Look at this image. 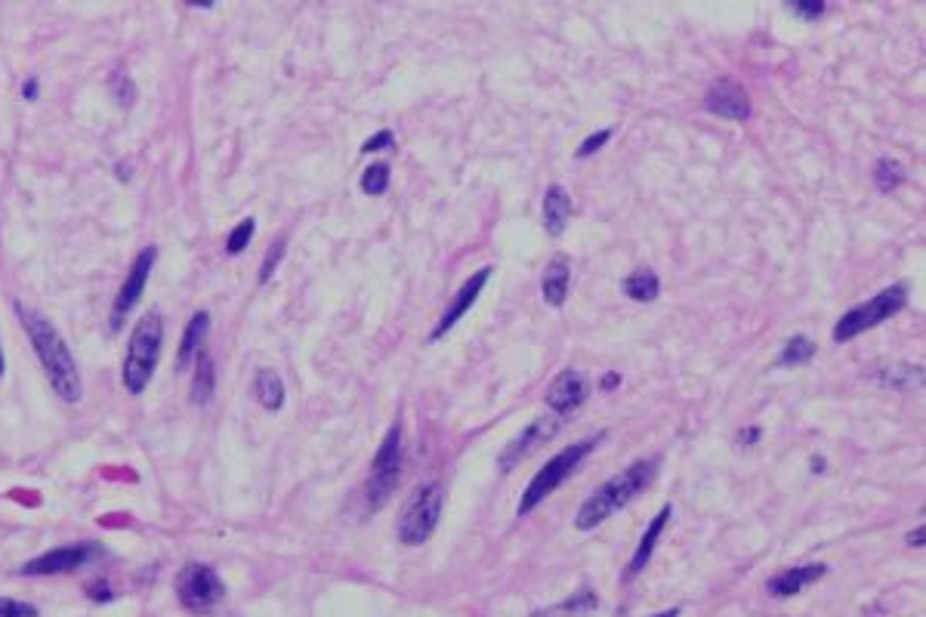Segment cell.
<instances>
[{"mask_svg":"<svg viewBox=\"0 0 926 617\" xmlns=\"http://www.w3.org/2000/svg\"><path fill=\"white\" fill-rule=\"evenodd\" d=\"M4 371H7V361H4V349H0V377H4Z\"/></svg>","mask_w":926,"mask_h":617,"instance_id":"60d3db41","label":"cell"},{"mask_svg":"<svg viewBox=\"0 0 926 617\" xmlns=\"http://www.w3.org/2000/svg\"><path fill=\"white\" fill-rule=\"evenodd\" d=\"M207 331H210V315L201 309L189 318L186 324V334L180 340V352H176V371H189L195 365V358L204 352V340H207Z\"/></svg>","mask_w":926,"mask_h":617,"instance_id":"2e32d148","label":"cell"},{"mask_svg":"<svg viewBox=\"0 0 926 617\" xmlns=\"http://www.w3.org/2000/svg\"><path fill=\"white\" fill-rule=\"evenodd\" d=\"M38 93H41V84H38V78H28V81L22 84V99L34 102V99H38Z\"/></svg>","mask_w":926,"mask_h":617,"instance_id":"8d00e7d4","label":"cell"},{"mask_svg":"<svg viewBox=\"0 0 926 617\" xmlns=\"http://www.w3.org/2000/svg\"><path fill=\"white\" fill-rule=\"evenodd\" d=\"M284 244H288V241L278 238V241L272 244V250H269L266 257H263V266H260V284H269V278L275 275V269H278V263H281V257H284V250H288Z\"/></svg>","mask_w":926,"mask_h":617,"instance_id":"f546056e","label":"cell"},{"mask_svg":"<svg viewBox=\"0 0 926 617\" xmlns=\"http://www.w3.org/2000/svg\"><path fill=\"white\" fill-rule=\"evenodd\" d=\"M102 556V547L99 543H90V540H81V543H68V547H59V550H50L38 559L25 562L19 571L28 574V577H50V574H68V571H78L90 562H96Z\"/></svg>","mask_w":926,"mask_h":617,"instance_id":"9c48e42d","label":"cell"},{"mask_svg":"<svg viewBox=\"0 0 926 617\" xmlns=\"http://www.w3.org/2000/svg\"><path fill=\"white\" fill-rule=\"evenodd\" d=\"M213 392H217V365H213L210 352L204 349L195 358V377H192V402L195 405H207Z\"/></svg>","mask_w":926,"mask_h":617,"instance_id":"7402d4cb","label":"cell"},{"mask_svg":"<svg viewBox=\"0 0 926 617\" xmlns=\"http://www.w3.org/2000/svg\"><path fill=\"white\" fill-rule=\"evenodd\" d=\"M402 463H405V448H402V426H389L386 439L380 442L374 463H371V476L365 485V506L374 513L380 506L393 497L399 479H402Z\"/></svg>","mask_w":926,"mask_h":617,"instance_id":"8992f818","label":"cell"},{"mask_svg":"<svg viewBox=\"0 0 926 617\" xmlns=\"http://www.w3.org/2000/svg\"><path fill=\"white\" fill-rule=\"evenodd\" d=\"M905 303H908V287H905V284H893V287L880 290V294H877L874 300H868V303H862V306H856V309H849V312L834 324V340H837V343L856 340L859 334L877 328V324H883V321L893 318L896 312H902Z\"/></svg>","mask_w":926,"mask_h":617,"instance_id":"52a82bcc","label":"cell"},{"mask_svg":"<svg viewBox=\"0 0 926 617\" xmlns=\"http://www.w3.org/2000/svg\"><path fill=\"white\" fill-rule=\"evenodd\" d=\"M109 90H112L115 105H121V108H130L136 102V84L127 71H115L112 81H109Z\"/></svg>","mask_w":926,"mask_h":617,"instance_id":"4316f807","label":"cell"},{"mask_svg":"<svg viewBox=\"0 0 926 617\" xmlns=\"http://www.w3.org/2000/svg\"><path fill=\"white\" fill-rule=\"evenodd\" d=\"M383 149H396V139H393V133H389V130L374 133V136H371V139H365V145H362V152H365V155H371V152H383Z\"/></svg>","mask_w":926,"mask_h":617,"instance_id":"d6a6232c","label":"cell"},{"mask_svg":"<svg viewBox=\"0 0 926 617\" xmlns=\"http://www.w3.org/2000/svg\"><path fill=\"white\" fill-rule=\"evenodd\" d=\"M868 377L896 392H917L923 386V368L917 365H883V368H874Z\"/></svg>","mask_w":926,"mask_h":617,"instance_id":"ffe728a7","label":"cell"},{"mask_svg":"<svg viewBox=\"0 0 926 617\" xmlns=\"http://www.w3.org/2000/svg\"><path fill=\"white\" fill-rule=\"evenodd\" d=\"M812 358H815V343L800 334V337H791L785 346H781L775 365L778 368H800V365H809Z\"/></svg>","mask_w":926,"mask_h":617,"instance_id":"484cf974","label":"cell"},{"mask_svg":"<svg viewBox=\"0 0 926 617\" xmlns=\"http://www.w3.org/2000/svg\"><path fill=\"white\" fill-rule=\"evenodd\" d=\"M0 617H38V608H34L31 602L0 596Z\"/></svg>","mask_w":926,"mask_h":617,"instance_id":"4dcf8cb0","label":"cell"},{"mask_svg":"<svg viewBox=\"0 0 926 617\" xmlns=\"http://www.w3.org/2000/svg\"><path fill=\"white\" fill-rule=\"evenodd\" d=\"M618 383H621L618 374H605V377H602V389H612V386H618Z\"/></svg>","mask_w":926,"mask_h":617,"instance_id":"f35d334b","label":"cell"},{"mask_svg":"<svg viewBox=\"0 0 926 617\" xmlns=\"http://www.w3.org/2000/svg\"><path fill=\"white\" fill-rule=\"evenodd\" d=\"M87 596H90L93 602H112V599H115L105 580H96V584H90V587H87Z\"/></svg>","mask_w":926,"mask_h":617,"instance_id":"836d02e7","label":"cell"},{"mask_svg":"<svg viewBox=\"0 0 926 617\" xmlns=\"http://www.w3.org/2000/svg\"><path fill=\"white\" fill-rule=\"evenodd\" d=\"M612 139V130H599V133H593V136H587L584 142H581V149H578V158L584 161V158H590V155H596L605 142Z\"/></svg>","mask_w":926,"mask_h":617,"instance_id":"1f68e13d","label":"cell"},{"mask_svg":"<svg viewBox=\"0 0 926 617\" xmlns=\"http://www.w3.org/2000/svg\"><path fill=\"white\" fill-rule=\"evenodd\" d=\"M908 543H911V547H923V525L908 534Z\"/></svg>","mask_w":926,"mask_h":617,"instance_id":"74e56055","label":"cell"},{"mask_svg":"<svg viewBox=\"0 0 926 617\" xmlns=\"http://www.w3.org/2000/svg\"><path fill=\"white\" fill-rule=\"evenodd\" d=\"M389 189V167L386 164H371L362 173V192L365 195H383Z\"/></svg>","mask_w":926,"mask_h":617,"instance_id":"83f0119b","label":"cell"},{"mask_svg":"<svg viewBox=\"0 0 926 617\" xmlns=\"http://www.w3.org/2000/svg\"><path fill=\"white\" fill-rule=\"evenodd\" d=\"M254 232H257V223H254V220H241V223L229 232V238H226V250L232 253V257H238V253H241L247 244H251Z\"/></svg>","mask_w":926,"mask_h":617,"instance_id":"f1b7e54d","label":"cell"},{"mask_svg":"<svg viewBox=\"0 0 926 617\" xmlns=\"http://www.w3.org/2000/svg\"><path fill=\"white\" fill-rule=\"evenodd\" d=\"M871 176H874V186H877L880 192H896V189L905 183V179H908L905 167H902L896 158H889V155L877 158V164H874Z\"/></svg>","mask_w":926,"mask_h":617,"instance_id":"d4e9b609","label":"cell"},{"mask_svg":"<svg viewBox=\"0 0 926 617\" xmlns=\"http://www.w3.org/2000/svg\"><path fill=\"white\" fill-rule=\"evenodd\" d=\"M164 346V318L158 312H149L136 321V328L127 343V355L121 365V383L130 395H142L149 389Z\"/></svg>","mask_w":926,"mask_h":617,"instance_id":"3957f363","label":"cell"},{"mask_svg":"<svg viewBox=\"0 0 926 617\" xmlns=\"http://www.w3.org/2000/svg\"><path fill=\"white\" fill-rule=\"evenodd\" d=\"M488 278H491V266H482L479 272H473L467 281H463V287L454 294V300H451V306L442 312V318H439V324L433 328V334H430V340H442L454 324L467 315L473 306H476V300H479V294H482V287L488 284Z\"/></svg>","mask_w":926,"mask_h":617,"instance_id":"4fadbf2b","label":"cell"},{"mask_svg":"<svg viewBox=\"0 0 926 617\" xmlns=\"http://www.w3.org/2000/svg\"><path fill=\"white\" fill-rule=\"evenodd\" d=\"M568 284H572V263H568L565 253H556V257L547 263L544 278H541V294L550 306H562L568 297Z\"/></svg>","mask_w":926,"mask_h":617,"instance_id":"ac0fdd59","label":"cell"},{"mask_svg":"<svg viewBox=\"0 0 926 617\" xmlns=\"http://www.w3.org/2000/svg\"><path fill=\"white\" fill-rule=\"evenodd\" d=\"M254 395H257V402L266 411H281V405H284V383H281V377L272 368H260L257 377H254Z\"/></svg>","mask_w":926,"mask_h":617,"instance_id":"603a6c76","label":"cell"},{"mask_svg":"<svg viewBox=\"0 0 926 617\" xmlns=\"http://www.w3.org/2000/svg\"><path fill=\"white\" fill-rule=\"evenodd\" d=\"M559 426H562V420L556 417V414H544V417H534L516 439L504 448V454L497 457V466L504 469V473H510V469L516 466V463H522L528 454H534L541 445H547L553 435L559 432Z\"/></svg>","mask_w":926,"mask_h":617,"instance_id":"8fae6325","label":"cell"},{"mask_svg":"<svg viewBox=\"0 0 926 617\" xmlns=\"http://www.w3.org/2000/svg\"><path fill=\"white\" fill-rule=\"evenodd\" d=\"M825 571H828V565H822V562L785 568V571H778V574L769 580L766 590H769L772 599H791V596H800L809 584H815V580H822Z\"/></svg>","mask_w":926,"mask_h":617,"instance_id":"9a60e30c","label":"cell"},{"mask_svg":"<svg viewBox=\"0 0 926 617\" xmlns=\"http://www.w3.org/2000/svg\"><path fill=\"white\" fill-rule=\"evenodd\" d=\"M670 513H673L670 503L658 510V516H655L652 525L646 528L643 540H639V547H636V553H633V559H630V565H627L624 580H633L639 571H643V568L649 565V559H652V553H655V547H658V540H661V534H664V528H667V522H670Z\"/></svg>","mask_w":926,"mask_h":617,"instance_id":"e0dca14e","label":"cell"},{"mask_svg":"<svg viewBox=\"0 0 926 617\" xmlns=\"http://www.w3.org/2000/svg\"><path fill=\"white\" fill-rule=\"evenodd\" d=\"M624 294L636 303H652L661 294V281L652 269H636L624 278Z\"/></svg>","mask_w":926,"mask_h":617,"instance_id":"cb8c5ba5","label":"cell"},{"mask_svg":"<svg viewBox=\"0 0 926 617\" xmlns=\"http://www.w3.org/2000/svg\"><path fill=\"white\" fill-rule=\"evenodd\" d=\"M155 260H158V247H142L139 257L133 260V266H130V272H127L121 290H118V297H115V303H112V324H109L112 334L121 331L124 318L136 309V303H139V297H142V290H146V284H149V275H152V269H155Z\"/></svg>","mask_w":926,"mask_h":617,"instance_id":"30bf717a","label":"cell"},{"mask_svg":"<svg viewBox=\"0 0 926 617\" xmlns=\"http://www.w3.org/2000/svg\"><path fill=\"white\" fill-rule=\"evenodd\" d=\"M568 216H572V195L562 186H550L544 195V229L559 238L568 229Z\"/></svg>","mask_w":926,"mask_h":617,"instance_id":"44dd1931","label":"cell"},{"mask_svg":"<svg viewBox=\"0 0 926 617\" xmlns=\"http://www.w3.org/2000/svg\"><path fill=\"white\" fill-rule=\"evenodd\" d=\"M599 608V596L593 587H578L568 599L531 611V617H590Z\"/></svg>","mask_w":926,"mask_h":617,"instance_id":"d6986e66","label":"cell"},{"mask_svg":"<svg viewBox=\"0 0 926 617\" xmlns=\"http://www.w3.org/2000/svg\"><path fill=\"white\" fill-rule=\"evenodd\" d=\"M652 617H680V608H670V611H661V614H652Z\"/></svg>","mask_w":926,"mask_h":617,"instance_id":"ab89813d","label":"cell"},{"mask_svg":"<svg viewBox=\"0 0 926 617\" xmlns=\"http://www.w3.org/2000/svg\"><path fill=\"white\" fill-rule=\"evenodd\" d=\"M176 596L180 605L192 614H210L226 596L223 577L213 571L210 565L189 562L180 574H176Z\"/></svg>","mask_w":926,"mask_h":617,"instance_id":"ba28073f","label":"cell"},{"mask_svg":"<svg viewBox=\"0 0 926 617\" xmlns=\"http://www.w3.org/2000/svg\"><path fill=\"white\" fill-rule=\"evenodd\" d=\"M13 309H16L19 321H22V328H25L31 346H34V355H38L53 392L62 398L65 405L81 402L84 386H81L78 361H75V355H71L68 343L62 340V334L56 331V324L50 318H44L41 312L22 306V303H16Z\"/></svg>","mask_w":926,"mask_h":617,"instance_id":"6da1fadb","label":"cell"},{"mask_svg":"<svg viewBox=\"0 0 926 617\" xmlns=\"http://www.w3.org/2000/svg\"><path fill=\"white\" fill-rule=\"evenodd\" d=\"M788 10L797 13V16H803V19H818V16L825 13V4H791Z\"/></svg>","mask_w":926,"mask_h":617,"instance_id":"e575fe53","label":"cell"},{"mask_svg":"<svg viewBox=\"0 0 926 617\" xmlns=\"http://www.w3.org/2000/svg\"><path fill=\"white\" fill-rule=\"evenodd\" d=\"M442 503H445V491L439 482H426L417 491H411L396 522V537L402 547H420V543L433 537L442 519Z\"/></svg>","mask_w":926,"mask_h":617,"instance_id":"5b68a950","label":"cell"},{"mask_svg":"<svg viewBox=\"0 0 926 617\" xmlns=\"http://www.w3.org/2000/svg\"><path fill=\"white\" fill-rule=\"evenodd\" d=\"M587 395H590V386L578 371H562L547 389V405L553 414H572L587 402Z\"/></svg>","mask_w":926,"mask_h":617,"instance_id":"5bb4252c","label":"cell"},{"mask_svg":"<svg viewBox=\"0 0 926 617\" xmlns=\"http://www.w3.org/2000/svg\"><path fill=\"white\" fill-rule=\"evenodd\" d=\"M658 463H661L658 457L636 460V463H630L627 469H621L618 476H612L605 485H599V488L578 506L575 528H578V531H593V528H599L605 519H612L618 510H624V506H627L630 500H636L639 494H643V491L655 482Z\"/></svg>","mask_w":926,"mask_h":617,"instance_id":"7a4b0ae2","label":"cell"},{"mask_svg":"<svg viewBox=\"0 0 926 617\" xmlns=\"http://www.w3.org/2000/svg\"><path fill=\"white\" fill-rule=\"evenodd\" d=\"M760 435H763V432H760V426L741 429V432H738V442H741V445H757V442H760Z\"/></svg>","mask_w":926,"mask_h":617,"instance_id":"d590c367","label":"cell"},{"mask_svg":"<svg viewBox=\"0 0 926 617\" xmlns=\"http://www.w3.org/2000/svg\"><path fill=\"white\" fill-rule=\"evenodd\" d=\"M605 439V432H596L593 439H581V442H575V445H568V448H562L553 460H547L544 463V469H538L534 473V479L528 482V488H525V494H522V500H519V506H516V516L519 519H525L531 510H538V506L575 473V469L581 466V460L587 457V454H593L596 451V445Z\"/></svg>","mask_w":926,"mask_h":617,"instance_id":"277c9868","label":"cell"},{"mask_svg":"<svg viewBox=\"0 0 926 617\" xmlns=\"http://www.w3.org/2000/svg\"><path fill=\"white\" fill-rule=\"evenodd\" d=\"M704 108L710 115H717V118H726V121H735V124H744L747 118H751V96H747V90L741 87V84H735V81H729V78H723V81H717L714 87L707 90V96H704Z\"/></svg>","mask_w":926,"mask_h":617,"instance_id":"7c38bea8","label":"cell"}]
</instances>
